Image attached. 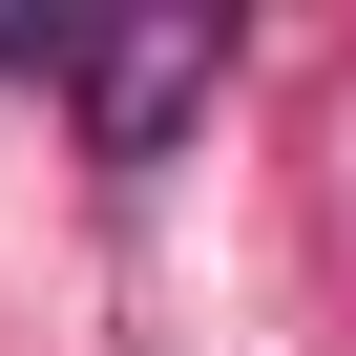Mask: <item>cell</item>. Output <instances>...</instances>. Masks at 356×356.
Segmentation results:
<instances>
[{
	"mask_svg": "<svg viewBox=\"0 0 356 356\" xmlns=\"http://www.w3.org/2000/svg\"><path fill=\"white\" fill-rule=\"evenodd\" d=\"M63 84L105 105V168H147L168 126H189V105L231 84V42H210V22H168V42H105V63H63Z\"/></svg>",
	"mask_w": 356,
	"mask_h": 356,
	"instance_id": "obj_1",
	"label": "cell"
}]
</instances>
